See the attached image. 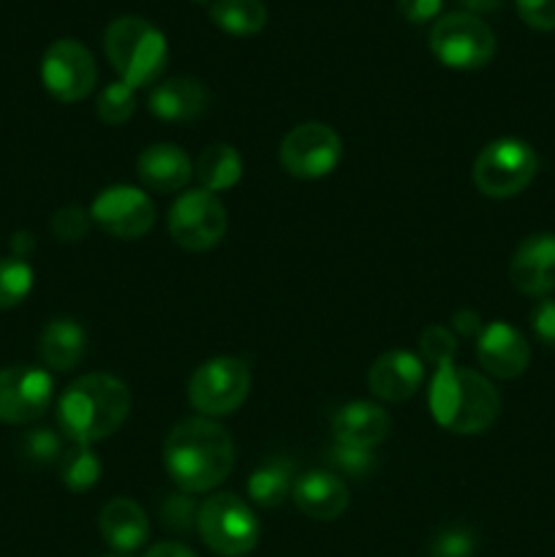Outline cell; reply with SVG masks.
I'll use <instances>...</instances> for the list:
<instances>
[{
	"mask_svg": "<svg viewBox=\"0 0 555 557\" xmlns=\"http://www.w3.org/2000/svg\"><path fill=\"white\" fill-rule=\"evenodd\" d=\"M163 468L183 493H210L234 468L232 435L215 419H183L163 441Z\"/></svg>",
	"mask_w": 555,
	"mask_h": 557,
	"instance_id": "obj_1",
	"label": "cell"
},
{
	"mask_svg": "<svg viewBox=\"0 0 555 557\" xmlns=\"http://www.w3.org/2000/svg\"><path fill=\"white\" fill-rule=\"evenodd\" d=\"M131 392L109 373H87L76 379L58 400L60 433L71 444H98L125 424Z\"/></svg>",
	"mask_w": 555,
	"mask_h": 557,
	"instance_id": "obj_2",
	"label": "cell"
},
{
	"mask_svg": "<svg viewBox=\"0 0 555 557\" xmlns=\"http://www.w3.org/2000/svg\"><path fill=\"white\" fill-rule=\"evenodd\" d=\"M430 413L455 435H479L498 419L501 395L484 375L449 364L430 381Z\"/></svg>",
	"mask_w": 555,
	"mask_h": 557,
	"instance_id": "obj_3",
	"label": "cell"
},
{
	"mask_svg": "<svg viewBox=\"0 0 555 557\" xmlns=\"http://www.w3.org/2000/svg\"><path fill=\"white\" fill-rule=\"evenodd\" d=\"M103 49L120 79L134 90L158 85L169 63L163 33L141 16H118L103 33Z\"/></svg>",
	"mask_w": 555,
	"mask_h": 557,
	"instance_id": "obj_4",
	"label": "cell"
},
{
	"mask_svg": "<svg viewBox=\"0 0 555 557\" xmlns=\"http://www.w3.org/2000/svg\"><path fill=\"white\" fill-rule=\"evenodd\" d=\"M196 533L221 557H245L259 544V520L234 493H215L199 506Z\"/></svg>",
	"mask_w": 555,
	"mask_h": 557,
	"instance_id": "obj_5",
	"label": "cell"
},
{
	"mask_svg": "<svg viewBox=\"0 0 555 557\" xmlns=\"http://www.w3.org/2000/svg\"><path fill=\"white\" fill-rule=\"evenodd\" d=\"M539 158L522 139H495L473 161V185L488 199H511L533 183Z\"/></svg>",
	"mask_w": 555,
	"mask_h": 557,
	"instance_id": "obj_6",
	"label": "cell"
},
{
	"mask_svg": "<svg viewBox=\"0 0 555 557\" xmlns=\"http://www.w3.org/2000/svg\"><path fill=\"white\" fill-rule=\"evenodd\" d=\"M430 52L446 69H484L495 54V33L477 14L455 11V14L441 16L433 25V30H430Z\"/></svg>",
	"mask_w": 555,
	"mask_h": 557,
	"instance_id": "obj_7",
	"label": "cell"
},
{
	"mask_svg": "<svg viewBox=\"0 0 555 557\" xmlns=\"http://www.w3.org/2000/svg\"><path fill=\"white\" fill-rule=\"evenodd\" d=\"M250 392V368L239 357H215L201 362L188 381V403L207 419L237 411Z\"/></svg>",
	"mask_w": 555,
	"mask_h": 557,
	"instance_id": "obj_8",
	"label": "cell"
},
{
	"mask_svg": "<svg viewBox=\"0 0 555 557\" xmlns=\"http://www.w3.org/2000/svg\"><path fill=\"white\" fill-rule=\"evenodd\" d=\"M166 226L180 248L201 253V250L215 248L226 234V207L205 188L183 190L169 210Z\"/></svg>",
	"mask_w": 555,
	"mask_h": 557,
	"instance_id": "obj_9",
	"label": "cell"
},
{
	"mask_svg": "<svg viewBox=\"0 0 555 557\" xmlns=\"http://www.w3.org/2000/svg\"><path fill=\"white\" fill-rule=\"evenodd\" d=\"M278 158L297 180L330 177L343 161V139L326 123H299L283 136Z\"/></svg>",
	"mask_w": 555,
	"mask_h": 557,
	"instance_id": "obj_10",
	"label": "cell"
},
{
	"mask_svg": "<svg viewBox=\"0 0 555 557\" xmlns=\"http://www.w3.org/2000/svg\"><path fill=\"white\" fill-rule=\"evenodd\" d=\"M41 82L60 103H76L92 92L98 82L96 58L85 44L74 38H60L49 44L41 58Z\"/></svg>",
	"mask_w": 555,
	"mask_h": 557,
	"instance_id": "obj_11",
	"label": "cell"
},
{
	"mask_svg": "<svg viewBox=\"0 0 555 557\" xmlns=\"http://www.w3.org/2000/svg\"><path fill=\"white\" fill-rule=\"evenodd\" d=\"M54 381L47 370L33 364H11L0 370V422L30 424L49 411Z\"/></svg>",
	"mask_w": 555,
	"mask_h": 557,
	"instance_id": "obj_12",
	"label": "cell"
},
{
	"mask_svg": "<svg viewBox=\"0 0 555 557\" xmlns=\"http://www.w3.org/2000/svg\"><path fill=\"white\" fill-rule=\"evenodd\" d=\"M90 218L98 228L118 239H139L156 223L150 196L134 185H112L92 199Z\"/></svg>",
	"mask_w": 555,
	"mask_h": 557,
	"instance_id": "obj_13",
	"label": "cell"
},
{
	"mask_svg": "<svg viewBox=\"0 0 555 557\" xmlns=\"http://www.w3.org/2000/svg\"><path fill=\"white\" fill-rule=\"evenodd\" d=\"M477 362L493 379H520L531 364V346L526 335L511 324L490 321L477 335Z\"/></svg>",
	"mask_w": 555,
	"mask_h": 557,
	"instance_id": "obj_14",
	"label": "cell"
},
{
	"mask_svg": "<svg viewBox=\"0 0 555 557\" xmlns=\"http://www.w3.org/2000/svg\"><path fill=\"white\" fill-rule=\"evenodd\" d=\"M509 277L511 286L526 297L542 299L555 292V234H528L511 256Z\"/></svg>",
	"mask_w": 555,
	"mask_h": 557,
	"instance_id": "obj_15",
	"label": "cell"
},
{
	"mask_svg": "<svg viewBox=\"0 0 555 557\" xmlns=\"http://www.w3.org/2000/svg\"><path fill=\"white\" fill-rule=\"evenodd\" d=\"M424 384V364L414 354L386 351L370 364L368 386L379 400L384 403H403L417 395Z\"/></svg>",
	"mask_w": 555,
	"mask_h": 557,
	"instance_id": "obj_16",
	"label": "cell"
},
{
	"mask_svg": "<svg viewBox=\"0 0 555 557\" xmlns=\"http://www.w3.org/2000/svg\"><path fill=\"white\" fill-rule=\"evenodd\" d=\"M292 500L310 520L332 522L348 509V484L335 471H305L294 482Z\"/></svg>",
	"mask_w": 555,
	"mask_h": 557,
	"instance_id": "obj_17",
	"label": "cell"
},
{
	"mask_svg": "<svg viewBox=\"0 0 555 557\" xmlns=\"http://www.w3.org/2000/svg\"><path fill=\"white\" fill-rule=\"evenodd\" d=\"M136 174H139V183L156 194H177L194 177V163L180 145L158 141L141 150Z\"/></svg>",
	"mask_w": 555,
	"mask_h": 557,
	"instance_id": "obj_18",
	"label": "cell"
},
{
	"mask_svg": "<svg viewBox=\"0 0 555 557\" xmlns=\"http://www.w3.org/2000/svg\"><path fill=\"white\" fill-rule=\"evenodd\" d=\"M390 413L379 403L351 400L337 408L332 417V433L335 444L357 446V449H375L390 435Z\"/></svg>",
	"mask_w": 555,
	"mask_h": 557,
	"instance_id": "obj_19",
	"label": "cell"
},
{
	"mask_svg": "<svg viewBox=\"0 0 555 557\" xmlns=\"http://www.w3.org/2000/svg\"><path fill=\"white\" fill-rule=\"evenodd\" d=\"M98 531L114 553L128 555L145 547L150 539V522L136 500L112 498L98 515Z\"/></svg>",
	"mask_w": 555,
	"mask_h": 557,
	"instance_id": "obj_20",
	"label": "cell"
},
{
	"mask_svg": "<svg viewBox=\"0 0 555 557\" xmlns=\"http://www.w3.org/2000/svg\"><path fill=\"white\" fill-rule=\"evenodd\" d=\"M147 107L156 117L169 120V123H185L205 114L207 109V90L199 79L190 76H169L152 85L147 96Z\"/></svg>",
	"mask_w": 555,
	"mask_h": 557,
	"instance_id": "obj_21",
	"label": "cell"
},
{
	"mask_svg": "<svg viewBox=\"0 0 555 557\" xmlns=\"http://www.w3.org/2000/svg\"><path fill=\"white\" fill-rule=\"evenodd\" d=\"M87 332L74 319H52L38 335V357L54 373H69L85 359Z\"/></svg>",
	"mask_w": 555,
	"mask_h": 557,
	"instance_id": "obj_22",
	"label": "cell"
},
{
	"mask_svg": "<svg viewBox=\"0 0 555 557\" xmlns=\"http://www.w3.org/2000/svg\"><path fill=\"white\" fill-rule=\"evenodd\" d=\"M194 177L199 180L201 188L210 194H221V190L234 188L243 177V158L226 141L205 147L194 163Z\"/></svg>",
	"mask_w": 555,
	"mask_h": 557,
	"instance_id": "obj_23",
	"label": "cell"
},
{
	"mask_svg": "<svg viewBox=\"0 0 555 557\" xmlns=\"http://www.w3.org/2000/svg\"><path fill=\"white\" fill-rule=\"evenodd\" d=\"M294 466L286 457L267 460L264 466L256 468L248 479V498L261 509H275L283 500L292 498L294 490Z\"/></svg>",
	"mask_w": 555,
	"mask_h": 557,
	"instance_id": "obj_24",
	"label": "cell"
},
{
	"mask_svg": "<svg viewBox=\"0 0 555 557\" xmlns=\"http://www.w3.org/2000/svg\"><path fill=\"white\" fill-rule=\"evenodd\" d=\"M210 20L229 36H256L267 25V5L261 0H215Z\"/></svg>",
	"mask_w": 555,
	"mask_h": 557,
	"instance_id": "obj_25",
	"label": "cell"
},
{
	"mask_svg": "<svg viewBox=\"0 0 555 557\" xmlns=\"http://www.w3.org/2000/svg\"><path fill=\"white\" fill-rule=\"evenodd\" d=\"M58 468L60 479L71 493H87V490L96 487L98 476H101V460L87 444H71V449L60 455Z\"/></svg>",
	"mask_w": 555,
	"mask_h": 557,
	"instance_id": "obj_26",
	"label": "cell"
},
{
	"mask_svg": "<svg viewBox=\"0 0 555 557\" xmlns=\"http://www.w3.org/2000/svg\"><path fill=\"white\" fill-rule=\"evenodd\" d=\"M33 292V267L20 256L0 259V310H11Z\"/></svg>",
	"mask_w": 555,
	"mask_h": 557,
	"instance_id": "obj_27",
	"label": "cell"
},
{
	"mask_svg": "<svg viewBox=\"0 0 555 557\" xmlns=\"http://www.w3.org/2000/svg\"><path fill=\"white\" fill-rule=\"evenodd\" d=\"M134 112H136V90L131 85H125L123 79L112 82V85H107L101 92H98L96 114L98 120H103L107 125L125 123V120L134 117Z\"/></svg>",
	"mask_w": 555,
	"mask_h": 557,
	"instance_id": "obj_28",
	"label": "cell"
},
{
	"mask_svg": "<svg viewBox=\"0 0 555 557\" xmlns=\"http://www.w3.org/2000/svg\"><path fill=\"white\" fill-rule=\"evenodd\" d=\"M63 435H58L49 428L27 430L22 438V455L36 466H47V462H58L63 455Z\"/></svg>",
	"mask_w": 555,
	"mask_h": 557,
	"instance_id": "obj_29",
	"label": "cell"
},
{
	"mask_svg": "<svg viewBox=\"0 0 555 557\" xmlns=\"http://www.w3.org/2000/svg\"><path fill=\"white\" fill-rule=\"evenodd\" d=\"M330 462L335 468L337 476H351L362 479L370 476L375 468V455L373 449H357V446L335 444L330 449Z\"/></svg>",
	"mask_w": 555,
	"mask_h": 557,
	"instance_id": "obj_30",
	"label": "cell"
},
{
	"mask_svg": "<svg viewBox=\"0 0 555 557\" xmlns=\"http://www.w3.org/2000/svg\"><path fill=\"white\" fill-rule=\"evenodd\" d=\"M196 517H199V506L194 504V495L174 493L161 504V520L169 531L174 533H190L196 528Z\"/></svg>",
	"mask_w": 555,
	"mask_h": 557,
	"instance_id": "obj_31",
	"label": "cell"
},
{
	"mask_svg": "<svg viewBox=\"0 0 555 557\" xmlns=\"http://www.w3.org/2000/svg\"><path fill=\"white\" fill-rule=\"evenodd\" d=\"M419 346H422L424 359H428L435 370L449 368L452 359H455V354H457L455 335H452L449 326H441V324L428 326V330L422 332V341H419Z\"/></svg>",
	"mask_w": 555,
	"mask_h": 557,
	"instance_id": "obj_32",
	"label": "cell"
},
{
	"mask_svg": "<svg viewBox=\"0 0 555 557\" xmlns=\"http://www.w3.org/2000/svg\"><path fill=\"white\" fill-rule=\"evenodd\" d=\"M473 553H477V533H473L471 528H444V531L430 542V555L433 557H471Z\"/></svg>",
	"mask_w": 555,
	"mask_h": 557,
	"instance_id": "obj_33",
	"label": "cell"
},
{
	"mask_svg": "<svg viewBox=\"0 0 555 557\" xmlns=\"http://www.w3.org/2000/svg\"><path fill=\"white\" fill-rule=\"evenodd\" d=\"M90 223V212H85L82 207H63V210H58L52 215V232L63 243H76V239L87 237Z\"/></svg>",
	"mask_w": 555,
	"mask_h": 557,
	"instance_id": "obj_34",
	"label": "cell"
},
{
	"mask_svg": "<svg viewBox=\"0 0 555 557\" xmlns=\"http://www.w3.org/2000/svg\"><path fill=\"white\" fill-rule=\"evenodd\" d=\"M517 14L533 30H555V0H515Z\"/></svg>",
	"mask_w": 555,
	"mask_h": 557,
	"instance_id": "obj_35",
	"label": "cell"
},
{
	"mask_svg": "<svg viewBox=\"0 0 555 557\" xmlns=\"http://www.w3.org/2000/svg\"><path fill=\"white\" fill-rule=\"evenodd\" d=\"M531 326L533 335H536L544 346L555 348V299H539L536 308L531 310Z\"/></svg>",
	"mask_w": 555,
	"mask_h": 557,
	"instance_id": "obj_36",
	"label": "cell"
},
{
	"mask_svg": "<svg viewBox=\"0 0 555 557\" xmlns=\"http://www.w3.org/2000/svg\"><path fill=\"white\" fill-rule=\"evenodd\" d=\"M441 3L444 0H397V9L414 25H422V22H430L441 11Z\"/></svg>",
	"mask_w": 555,
	"mask_h": 557,
	"instance_id": "obj_37",
	"label": "cell"
},
{
	"mask_svg": "<svg viewBox=\"0 0 555 557\" xmlns=\"http://www.w3.org/2000/svg\"><path fill=\"white\" fill-rule=\"evenodd\" d=\"M452 330L462 337H477L482 332V324H479V315L473 310H460L452 321Z\"/></svg>",
	"mask_w": 555,
	"mask_h": 557,
	"instance_id": "obj_38",
	"label": "cell"
},
{
	"mask_svg": "<svg viewBox=\"0 0 555 557\" xmlns=\"http://www.w3.org/2000/svg\"><path fill=\"white\" fill-rule=\"evenodd\" d=\"M141 557H196V555L180 542H161V544H156V547L147 549Z\"/></svg>",
	"mask_w": 555,
	"mask_h": 557,
	"instance_id": "obj_39",
	"label": "cell"
},
{
	"mask_svg": "<svg viewBox=\"0 0 555 557\" xmlns=\"http://www.w3.org/2000/svg\"><path fill=\"white\" fill-rule=\"evenodd\" d=\"M462 5L468 9V14H490V11L501 9L504 0H460Z\"/></svg>",
	"mask_w": 555,
	"mask_h": 557,
	"instance_id": "obj_40",
	"label": "cell"
},
{
	"mask_svg": "<svg viewBox=\"0 0 555 557\" xmlns=\"http://www.w3.org/2000/svg\"><path fill=\"white\" fill-rule=\"evenodd\" d=\"M103 557H128V555H120V553H112V555H103Z\"/></svg>",
	"mask_w": 555,
	"mask_h": 557,
	"instance_id": "obj_41",
	"label": "cell"
},
{
	"mask_svg": "<svg viewBox=\"0 0 555 557\" xmlns=\"http://www.w3.org/2000/svg\"><path fill=\"white\" fill-rule=\"evenodd\" d=\"M196 3H207V0H196Z\"/></svg>",
	"mask_w": 555,
	"mask_h": 557,
	"instance_id": "obj_42",
	"label": "cell"
}]
</instances>
